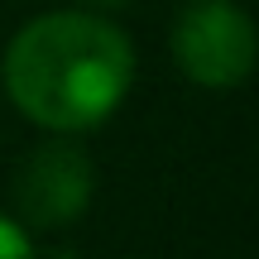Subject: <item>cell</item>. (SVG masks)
I'll list each match as a JSON object with an SVG mask.
<instances>
[{"instance_id":"obj_1","label":"cell","mask_w":259,"mask_h":259,"mask_svg":"<svg viewBox=\"0 0 259 259\" xmlns=\"http://www.w3.org/2000/svg\"><path fill=\"white\" fill-rule=\"evenodd\" d=\"M135 82V48L106 15L53 10L5 48V92L34 125L82 135L111 120Z\"/></svg>"},{"instance_id":"obj_2","label":"cell","mask_w":259,"mask_h":259,"mask_svg":"<svg viewBox=\"0 0 259 259\" xmlns=\"http://www.w3.org/2000/svg\"><path fill=\"white\" fill-rule=\"evenodd\" d=\"M173 63L206 92H231L254 72V24L235 0H192L173 24Z\"/></svg>"},{"instance_id":"obj_3","label":"cell","mask_w":259,"mask_h":259,"mask_svg":"<svg viewBox=\"0 0 259 259\" xmlns=\"http://www.w3.org/2000/svg\"><path fill=\"white\" fill-rule=\"evenodd\" d=\"M96 192V168L92 154L72 139H48V144L29 149L24 163L15 168V202L29 226H72L87 211Z\"/></svg>"},{"instance_id":"obj_4","label":"cell","mask_w":259,"mask_h":259,"mask_svg":"<svg viewBox=\"0 0 259 259\" xmlns=\"http://www.w3.org/2000/svg\"><path fill=\"white\" fill-rule=\"evenodd\" d=\"M0 259H38L29 235H24V226L10 221V216H0Z\"/></svg>"},{"instance_id":"obj_5","label":"cell","mask_w":259,"mask_h":259,"mask_svg":"<svg viewBox=\"0 0 259 259\" xmlns=\"http://www.w3.org/2000/svg\"><path fill=\"white\" fill-rule=\"evenodd\" d=\"M87 5H101V10H120V5H130V0H87Z\"/></svg>"},{"instance_id":"obj_6","label":"cell","mask_w":259,"mask_h":259,"mask_svg":"<svg viewBox=\"0 0 259 259\" xmlns=\"http://www.w3.org/2000/svg\"><path fill=\"white\" fill-rule=\"evenodd\" d=\"M44 259H77V254H63V250H53V254H44Z\"/></svg>"}]
</instances>
